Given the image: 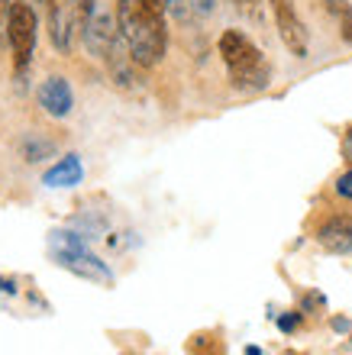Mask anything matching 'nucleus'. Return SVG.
Instances as JSON below:
<instances>
[{
	"label": "nucleus",
	"instance_id": "obj_1",
	"mask_svg": "<svg viewBox=\"0 0 352 355\" xmlns=\"http://www.w3.org/2000/svg\"><path fill=\"white\" fill-rule=\"evenodd\" d=\"M165 0H120L117 3V26L140 68H156L165 58Z\"/></svg>",
	"mask_w": 352,
	"mask_h": 355
},
{
	"label": "nucleus",
	"instance_id": "obj_2",
	"mask_svg": "<svg viewBox=\"0 0 352 355\" xmlns=\"http://www.w3.org/2000/svg\"><path fill=\"white\" fill-rule=\"evenodd\" d=\"M220 58L230 71L233 87L240 91H265L271 85V68L259 46L240 29H226L220 36Z\"/></svg>",
	"mask_w": 352,
	"mask_h": 355
},
{
	"label": "nucleus",
	"instance_id": "obj_3",
	"mask_svg": "<svg viewBox=\"0 0 352 355\" xmlns=\"http://www.w3.org/2000/svg\"><path fill=\"white\" fill-rule=\"evenodd\" d=\"M52 252H56V262L78 278L94 281V284H113V271L87 249V243L78 233H68V230L52 233Z\"/></svg>",
	"mask_w": 352,
	"mask_h": 355
},
{
	"label": "nucleus",
	"instance_id": "obj_4",
	"mask_svg": "<svg viewBox=\"0 0 352 355\" xmlns=\"http://www.w3.org/2000/svg\"><path fill=\"white\" fill-rule=\"evenodd\" d=\"M94 17V0H49V36L58 52H72Z\"/></svg>",
	"mask_w": 352,
	"mask_h": 355
},
{
	"label": "nucleus",
	"instance_id": "obj_5",
	"mask_svg": "<svg viewBox=\"0 0 352 355\" xmlns=\"http://www.w3.org/2000/svg\"><path fill=\"white\" fill-rule=\"evenodd\" d=\"M7 39L10 49H13V65H17V71H23L33 62V49H36V10L29 7L26 0L10 3Z\"/></svg>",
	"mask_w": 352,
	"mask_h": 355
},
{
	"label": "nucleus",
	"instance_id": "obj_6",
	"mask_svg": "<svg viewBox=\"0 0 352 355\" xmlns=\"http://www.w3.org/2000/svg\"><path fill=\"white\" fill-rule=\"evenodd\" d=\"M271 13H275V23H278L281 42L287 46V52L294 58H307V49H310V39H307V29L301 23L294 10V0H269Z\"/></svg>",
	"mask_w": 352,
	"mask_h": 355
},
{
	"label": "nucleus",
	"instance_id": "obj_7",
	"mask_svg": "<svg viewBox=\"0 0 352 355\" xmlns=\"http://www.w3.org/2000/svg\"><path fill=\"white\" fill-rule=\"evenodd\" d=\"M120 26L113 23L110 13H94L91 23H87V29H84V46L91 49V55L103 58L107 62V55H110L113 49L120 46Z\"/></svg>",
	"mask_w": 352,
	"mask_h": 355
},
{
	"label": "nucleus",
	"instance_id": "obj_8",
	"mask_svg": "<svg viewBox=\"0 0 352 355\" xmlns=\"http://www.w3.org/2000/svg\"><path fill=\"white\" fill-rule=\"evenodd\" d=\"M317 243L324 245L326 252H333V255L352 252V214L330 216V220L317 230Z\"/></svg>",
	"mask_w": 352,
	"mask_h": 355
},
{
	"label": "nucleus",
	"instance_id": "obj_9",
	"mask_svg": "<svg viewBox=\"0 0 352 355\" xmlns=\"http://www.w3.org/2000/svg\"><path fill=\"white\" fill-rule=\"evenodd\" d=\"M39 107L49 113V116H68L74 107V94H72V85L65 78H46L42 87H39Z\"/></svg>",
	"mask_w": 352,
	"mask_h": 355
},
{
	"label": "nucleus",
	"instance_id": "obj_10",
	"mask_svg": "<svg viewBox=\"0 0 352 355\" xmlns=\"http://www.w3.org/2000/svg\"><path fill=\"white\" fill-rule=\"evenodd\" d=\"M81 178H84L81 159H78V155H65V159H58L56 165L42 175V184L46 187H74V184H81Z\"/></svg>",
	"mask_w": 352,
	"mask_h": 355
},
{
	"label": "nucleus",
	"instance_id": "obj_11",
	"mask_svg": "<svg viewBox=\"0 0 352 355\" xmlns=\"http://www.w3.org/2000/svg\"><path fill=\"white\" fill-rule=\"evenodd\" d=\"M326 10L336 17V23H340V36H343V42H349L352 46V3L349 0H326Z\"/></svg>",
	"mask_w": 352,
	"mask_h": 355
},
{
	"label": "nucleus",
	"instance_id": "obj_12",
	"mask_svg": "<svg viewBox=\"0 0 352 355\" xmlns=\"http://www.w3.org/2000/svg\"><path fill=\"white\" fill-rule=\"evenodd\" d=\"M336 194L346 197V200H352V168L346 171V175H340V181H336Z\"/></svg>",
	"mask_w": 352,
	"mask_h": 355
},
{
	"label": "nucleus",
	"instance_id": "obj_13",
	"mask_svg": "<svg viewBox=\"0 0 352 355\" xmlns=\"http://www.w3.org/2000/svg\"><path fill=\"white\" fill-rule=\"evenodd\" d=\"M168 13H175L178 19H187V0H165Z\"/></svg>",
	"mask_w": 352,
	"mask_h": 355
},
{
	"label": "nucleus",
	"instance_id": "obj_14",
	"mask_svg": "<svg viewBox=\"0 0 352 355\" xmlns=\"http://www.w3.org/2000/svg\"><path fill=\"white\" fill-rule=\"evenodd\" d=\"M297 323H301V317H297V313H291V317H281V320H278V327L285 329V333H291Z\"/></svg>",
	"mask_w": 352,
	"mask_h": 355
},
{
	"label": "nucleus",
	"instance_id": "obj_15",
	"mask_svg": "<svg viewBox=\"0 0 352 355\" xmlns=\"http://www.w3.org/2000/svg\"><path fill=\"white\" fill-rule=\"evenodd\" d=\"M191 3H194L197 13H210L213 10V0H191Z\"/></svg>",
	"mask_w": 352,
	"mask_h": 355
},
{
	"label": "nucleus",
	"instance_id": "obj_16",
	"mask_svg": "<svg viewBox=\"0 0 352 355\" xmlns=\"http://www.w3.org/2000/svg\"><path fill=\"white\" fill-rule=\"evenodd\" d=\"M236 3H242V7H249V3H252V0H236Z\"/></svg>",
	"mask_w": 352,
	"mask_h": 355
},
{
	"label": "nucleus",
	"instance_id": "obj_17",
	"mask_svg": "<svg viewBox=\"0 0 352 355\" xmlns=\"http://www.w3.org/2000/svg\"><path fill=\"white\" fill-rule=\"evenodd\" d=\"M3 3H7V0H0V17H3Z\"/></svg>",
	"mask_w": 352,
	"mask_h": 355
}]
</instances>
